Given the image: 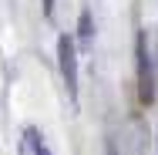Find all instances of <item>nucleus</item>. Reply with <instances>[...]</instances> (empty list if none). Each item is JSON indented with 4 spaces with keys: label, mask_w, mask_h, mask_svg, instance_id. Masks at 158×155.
I'll return each mask as SVG.
<instances>
[{
    "label": "nucleus",
    "mask_w": 158,
    "mask_h": 155,
    "mask_svg": "<svg viewBox=\"0 0 158 155\" xmlns=\"http://www.w3.org/2000/svg\"><path fill=\"white\" fill-rule=\"evenodd\" d=\"M37 155H51V149H47V145H40V152H37Z\"/></svg>",
    "instance_id": "nucleus-6"
},
{
    "label": "nucleus",
    "mask_w": 158,
    "mask_h": 155,
    "mask_svg": "<svg viewBox=\"0 0 158 155\" xmlns=\"http://www.w3.org/2000/svg\"><path fill=\"white\" fill-rule=\"evenodd\" d=\"M40 145H44V142L37 138V131H34V128H27V131H24V145H20V155H37V152H40Z\"/></svg>",
    "instance_id": "nucleus-3"
},
{
    "label": "nucleus",
    "mask_w": 158,
    "mask_h": 155,
    "mask_svg": "<svg viewBox=\"0 0 158 155\" xmlns=\"http://www.w3.org/2000/svg\"><path fill=\"white\" fill-rule=\"evenodd\" d=\"M57 64H61V78L67 88V98H71V108H77V47H74L71 34H61V41H57Z\"/></svg>",
    "instance_id": "nucleus-2"
},
{
    "label": "nucleus",
    "mask_w": 158,
    "mask_h": 155,
    "mask_svg": "<svg viewBox=\"0 0 158 155\" xmlns=\"http://www.w3.org/2000/svg\"><path fill=\"white\" fill-rule=\"evenodd\" d=\"M77 37H81V44H84V47H91V37H94V31H91V14H88V10L81 14V27H77Z\"/></svg>",
    "instance_id": "nucleus-4"
},
{
    "label": "nucleus",
    "mask_w": 158,
    "mask_h": 155,
    "mask_svg": "<svg viewBox=\"0 0 158 155\" xmlns=\"http://www.w3.org/2000/svg\"><path fill=\"white\" fill-rule=\"evenodd\" d=\"M135 51H138V101L141 105H155V98H158V67H155V47L148 41V31H138Z\"/></svg>",
    "instance_id": "nucleus-1"
},
{
    "label": "nucleus",
    "mask_w": 158,
    "mask_h": 155,
    "mask_svg": "<svg viewBox=\"0 0 158 155\" xmlns=\"http://www.w3.org/2000/svg\"><path fill=\"white\" fill-rule=\"evenodd\" d=\"M40 7H44V17H51V14H54V0H40Z\"/></svg>",
    "instance_id": "nucleus-5"
}]
</instances>
